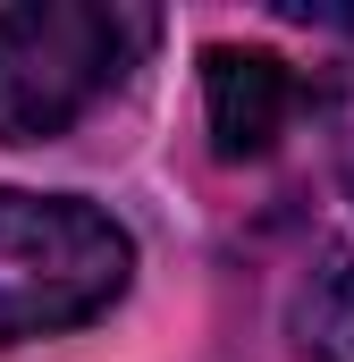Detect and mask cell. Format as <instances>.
<instances>
[{
  "label": "cell",
  "mask_w": 354,
  "mask_h": 362,
  "mask_svg": "<svg viewBox=\"0 0 354 362\" xmlns=\"http://www.w3.org/2000/svg\"><path fill=\"white\" fill-rule=\"evenodd\" d=\"M287 337L312 362L354 354V245H321L312 253V270L295 286V303H287Z\"/></svg>",
  "instance_id": "cell-4"
},
{
  "label": "cell",
  "mask_w": 354,
  "mask_h": 362,
  "mask_svg": "<svg viewBox=\"0 0 354 362\" xmlns=\"http://www.w3.org/2000/svg\"><path fill=\"white\" fill-rule=\"evenodd\" d=\"M295 17H312V25H329V34H346V42H354V8H295Z\"/></svg>",
  "instance_id": "cell-6"
},
{
  "label": "cell",
  "mask_w": 354,
  "mask_h": 362,
  "mask_svg": "<svg viewBox=\"0 0 354 362\" xmlns=\"http://www.w3.org/2000/svg\"><path fill=\"white\" fill-rule=\"evenodd\" d=\"M329 152H338V185L354 194V68L329 85Z\"/></svg>",
  "instance_id": "cell-5"
},
{
  "label": "cell",
  "mask_w": 354,
  "mask_h": 362,
  "mask_svg": "<svg viewBox=\"0 0 354 362\" xmlns=\"http://www.w3.org/2000/svg\"><path fill=\"white\" fill-rule=\"evenodd\" d=\"M202 118L219 160H262L295 118V68L253 42H211L202 51Z\"/></svg>",
  "instance_id": "cell-3"
},
{
  "label": "cell",
  "mask_w": 354,
  "mask_h": 362,
  "mask_svg": "<svg viewBox=\"0 0 354 362\" xmlns=\"http://www.w3.org/2000/svg\"><path fill=\"white\" fill-rule=\"evenodd\" d=\"M135 278V236L85 194L0 185V346L101 320Z\"/></svg>",
  "instance_id": "cell-1"
},
{
  "label": "cell",
  "mask_w": 354,
  "mask_h": 362,
  "mask_svg": "<svg viewBox=\"0 0 354 362\" xmlns=\"http://www.w3.org/2000/svg\"><path fill=\"white\" fill-rule=\"evenodd\" d=\"M152 42L144 8L25 0L0 8V144H59L93 101H110Z\"/></svg>",
  "instance_id": "cell-2"
}]
</instances>
